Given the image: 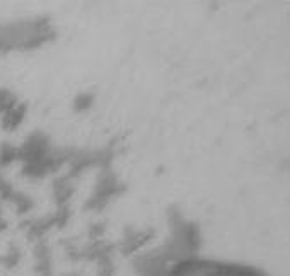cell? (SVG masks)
Wrapping results in <instances>:
<instances>
[{"mask_svg": "<svg viewBox=\"0 0 290 276\" xmlns=\"http://www.w3.org/2000/svg\"><path fill=\"white\" fill-rule=\"evenodd\" d=\"M169 276H266L261 270L248 264L210 259H190L179 263Z\"/></svg>", "mask_w": 290, "mask_h": 276, "instance_id": "obj_1", "label": "cell"}]
</instances>
